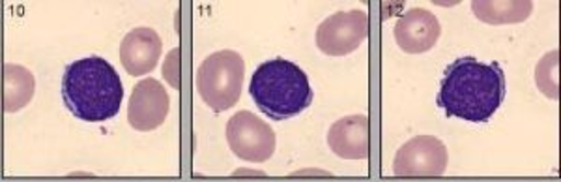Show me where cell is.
<instances>
[{
    "instance_id": "6",
    "label": "cell",
    "mask_w": 561,
    "mask_h": 182,
    "mask_svg": "<svg viewBox=\"0 0 561 182\" xmlns=\"http://www.w3.org/2000/svg\"><path fill=\"white\" fill-rule=\"evenodd\" d=\"M369 36V15L364 10L337 12L325 18L317 29V47L330 57H345L357 52Z\"/></svg>"
},
{
    "instance_id": "8",
    "label": "cell",
    "mask_w": 561,
    "mask_h": 182,
    "mask_svg": "<svg viewBox=\"0 0 561 182\" xmlns=\"http://www.w3.org/2000/svg\"><path fill=\"white\" fill-rule=\"evenodd\" d=\"M171 98L158 79H140L134 87L128 105V123L134 130L152 132L165 123Z\"/></svg>"
},
{
    "instance_id": "2",
    "label": "cell",
    "mask_w": 561,
    "mask_h": 182,
    "mask_svg": "<svg viewBox=\"0 0 561 182\" xmlns=\"http://www.w3.org/2000/svg\"><path fill=\"white\" fill-rule=\"evenodd\" d=\"M124 87L115 68L102 57H87L66 66L62 100L66 110L84 123H105L121 111Z\"/></svg>"
},
{
    "instance_id": "1",
    "label": "cell",
    "mask_w": 561,
    "mask_h": 182,
    "mask_svg": "<svg viewBox=\"0 0 561 182\" xmlns=\"http://www.w3.org/2000/svg\"><path fill=\"white\" fill-rule=\"evenodd\" d=\"M507 81L497 62L462 57L447 66L436 104L447 117L466 123H489L504 104Z\"/></svg>"
},
{
    "instance_id": "4",
    "label": "cell",
    "mask_w": 561,
    "mask_h": 182,
    "mask_svg": "<svg viewBox=\"0 0 561 182\" xmlns=\"http://www.w3.org/2000/svg\"><path fill=\"white\" fill-rule=\"evenodd\" d=\"M245 62L242 55L230 49L211 53L198 66L197 91L205 104L216 113L230 110L242 96Z\"/></svg>"
},
{
    "instance_id": "13",
    "label": "cell",
    "mask_w": 561,
    "mask_h": 182,
    "mask_svg": "<svg viewBox=\"0 0 561 182\" xmlns=\"http://www.w3.org/2000/svg\"><path fill=\"white\" fill-rule=\"evenodd\" d=\"M36 91L33 72L21 65H4V111L18 113L23 110Z\"/></svg>"
},
{
    "instance_id": "14",
    "label": "cell",
    "mask_w": 561,
    "mask_h": 182,
    "mask_svg": "<svg viewBox=\"0 0 561 182\" xmlns=\"http://www.w3.org/2000/svg\"><path fill=\"white\" fill-rule=\"evenodd\" d=\"M558 59H560V52L554 49L552 53H547L536 68V83L539 91L545 96L552 98V100L560 98V92H558Z\"/></svg>"
},
{
    "instance_id": "11",
    "label": "cell",
    "mask_w": 561,
    "mask_h": 182,
    "mask_svg": "<svg viewBox=\"0 0 561 182\" xmlns=\"http://www.w3.org/2000/svg\"><path fill=\"white\" fill-rule=\"evenodd\" d=\"M328 145L333 155L343 160H365L369 157V118L348 115L339 118L328 132Z\"/></svg>"
},
{
    "instance_id": "10",
    "label": "cell",
    "mask_w": 561,
    "mask_h": 182,
    "mask_svg": "<svg viewBox=\"0 0 561 182\" xmlns=\"http://www.w3.org/2000/svg\"><path fill=\"white\" fill-rule=\"evenodd\" d=\"M163 53V42L160 34L148 26H139L129 31L121 44V62L124 70L140 78L153 72Z\"/></svg>"
},
{
    "instance_id": "12",
    "label": "cell",
    "mask_w": 561,
    "mask_h": 182,
    "mask_svg": "<svg viewBox=\"0 0 561 182\" xmlns=\"http://www.w3.org/2000/svg\"><path fill=\"white\" fill-rule=\"evenodd\" d=\"M472 12L479 21L489 25H507V23H524L529 13L534 12L531 0H476L472 2Z\"/></svg>"
},
{
    "instance_id": "5",
    "label": "cell",
    "mask_w": 561,
    "mask_h": 182,
    "mask_svg": "<svg viewBox=\"0 0 561 182\" xmlns=\"http://www.w3.org/2000/svg\"><path fill=\"white\" fill-rule=\"evenodd\" d=\"M227 141L240 160L251 163L268 162L277 145L272 126L251 111H240L230 117L227 123Z\"/></svg>"
},
{
    "instance_id": "3",
    "label": "cell",
    "mask_w": 561,
    "mask_h": 182,
    "mask_svg": "<svg viewBox=\"0 0 561 182\" xmlns=\"http://www.w3.org/2000/svg\"><path fill=\"white\" fill-rule=\"evenodd\" d=\"M249 94L266 117L279 123L298 117L313 104V87L307 73L287 59L262 62L251 78Z\"/></svg>"
},
{
    "instance_id": "9",
    "label": "cell",
    "mask_w": 561,
    "mask_h": 182,
    "mask_svg": "<svg viewBox=\"0 0 561 182\" xmlns=\"http://www.w3.org/2000/svg\"><path fill=\"white\" fill-rule=\"evenodd\" d=\"M396 42L402 52L410 55L427 53L440 39L442 25L438 18L425 8H412L402 13L396 23Z\"/></svg>"
},
{
    "instance_id": "7",
    "label": "cell",
    "mask_w": 561,
    "mask_h": 182,
    "mask_svg": "<svg viewBox=\"0 0 561 182\" xmlns=\"http://www.w3.org/2000/svg\"><path fill=\"white\" fill-rule=\"evenodd\" d=\"M449 163V152L438 137L415 136L397 150L393 173L397 177H442Z\"/></svg>"
}]
</instances>
